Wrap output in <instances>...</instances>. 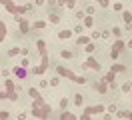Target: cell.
Returning <instances> with one entry per match:
<instances>
[{
    "mask_svg": "<svg viewBox=\"0 0 132 120\" xmlns=\"http://www.w3.org/2000/svg\"><path fill=\"white\" fill-rule=\"evenodd\" d=\"M60 56L68 60V58H72V52H70V50H62V52H60Z\"/></svg>",
    "mask_w": 132,
    "mask_h": 120,
    "instance_id": "cell-28",
    "label": "cell"
},
{
    "mask_svg": "<svg viewBox=\"0 0 132 120\" xmlns=\"http://www.w3.org/2000/svg\"><path fill=\"white\" fill-rule=\"evenodd\" d=\"M76 0H56V6L60 8H74Z\"/></svg>",
    "mask_w": 132,
    "mask_h": 120,
    "instance_id": "cell-9",
    "label": "cell"
},
{
    "mask_svg": "<svg viewBox=\"0 0 132 120\" xmlns=\"http://www.w3.org/2000/svg\"><path fill=\"white\" fill-rule=\"evenodd\" d=\"M60 118H62V120H78V116L72 114V112H68V110H64L62 114H60Z\"/></svg>",
    "mask_w": 132,
    "mask_h": 120,
    "instance_id": "cell-12",
    "label": "cell"
},
{
    "mask_svg": "<svg viewBox=\"0 0 132 120\" xmlns=\"http://www.w3.org/2000/svg\"><path fill=\"white\" fill-rule=\"evenodd\" d=\"M120 90H122L124 94H128V92H130V90H132V82H124L122 86H120Z\"/></svg>",
    "mask_w": 132,
    "mask_h": 120,
    "instance_id": "cell-21",
    "label": "cell"
},
{
    "mask_svg": "<svg viewBox=\"0 0 132 120\" xmlns=\"http://www.w3.org/2000/svg\"><path fill=\"white\" fill-rule=\"evenodd\" d=\"M122 20L126 24H132V12H128V10H124L122 12Z\"/></svg>",
    "mask_w": 132,
    "mask_h": 120,
    "instance_id": "cell-19",
    "label": "cell"
},
{
    "mask_svg": "<svg viewBox=\"0 0 132 120\" xmlns=\"http://www.w3.org/2000/svg\"><path fill=\"white\" fill-rule=\"evenodd\" d=\"M94 2H98L100 8H108L110 6V0H94Z\"/></svg>",
    "mask_w": 132,
    "mask_h": 120,
    "instance_id": "cell-24",
    "label": "cell"
},
{
    "mask_svg": "<svg viewBox=\"0 0 132 120\" xmlns=\"http://www.w3.org/2000/svg\"><path fill=\"white\" fill-rule=\"evenodd\" d=\"M58 82H60L58 78H52V80H50V86H58Z\"/></svg>",
    "mask_w": 132,
    "mask_h": 120,
    "instance_id": "cell-42",
    "label": "cell"
},
{
    "mask_svg": "<svg viewBox=\"0 0 132 120\" xmlns=\"http://www.w3.org/2000/svg\"><path fill=\"white\" fill-rule=\"evenodd\" d=\"M40 88H48L50 86V82H46V80H40V84H38Z\"/></svg>",
    "mask_w": 132,
    "mask_h": 120,
    "instance_id": "cell-38",
    "label": "cell"
},
{
    "mask_svg": "<svg viewBox=\"0 0 132 120\" xmlns=\"http://www.w3.org/2000/svg\"><path fill=\"white\" fill-rule=\"evenodd\" d=\"M4 86H6V94H8V100H18V92H16V84L12 82L10 78H6L4 80Z\"/></svg>",
    "mask_w": 132,
    "mask_h": 120,
    "instance_id": "cell-4",
    "label": "cell"
},
{
    "mask_svg": "<svg viewBox=\"0 0 132 120\" xmlns=\"http://www.w3.org/2000/svg\"><path fill=\"white\" fill-rule=\"evenodd\" d=\"M76 84H86V78L84 76H76Z\"/></svg>",
    "mask_w": 132,
    "mask_h": 120,
    "instance_id": "cell-35",
    "label": "cell"
},
{
    "mask_svg": "<svg viewBox=\"0 0 132 120\" xmlns=\"http://www.w3.org/2000/svg\"><path fill=\"white\" fill-rule=\"evenodd\" d=\"M82 102H84L82 94H76V96H74V104H76V106H82Z\"/></svg>",
    "mask_w": 132,
    "mask_h": 120,
    "instance_id": "cell-25",
    "label": "cell"
},
{
    "mask_svg": "<svg viewBox=\"0 0 132 120\" xmlns=\"http://www.w3.org/2000/svg\"><path fill=\"white\" fill-rule=\"evenodd\" d=\"M70 36H72V30H60L58 32V38L60 40H68Z\"/></svg>",
    "mask_w": 132,
    "mask_h": 120,
    "instance_id": "cell-16",
    "label": "cell"
},
{
    "mask_svg": "<svg viewBox=\"0 0 132 120\" xmlns=\"http://www.w3.org/2000/svg\"><path fill=\"white\" fill-rule=\"evenodd\" d=\"M20 66H24V68H26V66H28V58H26V56H24V58H22V62H20Z\"/></svg>",
    "mask_w": 132,
    "mask_h": 120,
    "instance_id": "cell-43",
    "label": "cell"
},
{
    "mask_svg": "<svg viewBox=\"0 0 132 120\" xmlns=\"http://www.w3.org/2000/svg\"><path fill=\"white\" fill-rule=\"evenodd\" d=\"M6 24L4 22H0V44H2V42H4V40H6Z\"/></svg>",
    "mask_w": 132,
    "mask_h": 120,
    "instance_id": "cell-13",
    "label": "cell"
},
{
    "mask_svg": "<svg viewBox=\"0 0 132 120\" xmlns=\"http://www.w3.org/2000/svg\"><path fill=\"white\" fill-rule=\"evenodd\" d=\"M96 90H98L100 94H106V92H108V82H106V80L98 82V84H96Z\"/></svg>",
    "mask_w": 132,
    "mask_h": 120,
    "instance_id": "cell-11",
    "label": "cell"
},
{
    "mask_svg": "<svg viewBox=\"0 0 132 120\" xmlns=\"http://www.w3.org/2000/svg\"><path fill=\"white\" fill-rule=\"evenodd\" d=\"M6 118H10V112L8 110H0V120H6Z\"/></svg>",
    "mask_w": 132,
    "mask_h": 120,
    "instance_id": "cell-29",
    "label": "cell"
},
{
    "mask_svg": "<svg viewBox=\"0 0 132 120\" xmlns=\"http://www.w3.org/2000/svg\"><path fill=\"white\" fill-rule=\"evenodd\" d=\"M94 44H92V42H88V44H86V48H84V50H86V54H92V52H94Z\"/></svg>",
    "mask_w": 132,
    "mask_h": 120,
    "instance_id": "cell-27",
    "label": "cell"
},
{
    "mask_svg": "<svg viewBox=\"0 0 132 120\" xmlns=\"http://www.w3.org/2000/svg\"><path fill=\"white\" fill-rule=\"evenodd\" d=\"M28 94H30V98H40V92H38V90H36V88H28Z\"/></svg>",
    "mask_w": 132,
    "mask_h": 120,
    "instance_id": "cell-23",
    "label": "cell"
},
{
    "mask_svg": "<svg viewBox=\"0 0 132 120\" xmlns=\"http://www.w3.org/2000/svg\"><path fill=\"white\" fill-rule=\"evenodd\" d=\"M128 48H132V38H130V42H128Z\"/></svg>",
    "mask_w": 132,
    "mask_h": 120,
    "instance_id": "cell-46",
    "label": "cell"
},
{
    "mask_svg": "<svg viewBox=\"0 0 132 120\" xmlns=\"http://www.w3.org/2000/svg\"><path fill=\"white\" fill-rule=\"evenodd\" d=\"M94 10H96V8H94V6H86V14H94Z\"/></svg>",
    "mask_w": 132,
    "mask_h": 120,
    "instance_id": "cell-37",
    "label": "cell"
},
{
    "mask_svg": "<svg viewBox=\"0 0 132 120\" xmlns=\"http://www.w3.org/2000/svg\"><path fill=\"white\" fill-rule=\"evenodd\" d=\"M106 110L110 112V114H116V112H118V108H116V104H110V106H108Z\"/></svg>",
    "mask_w": 132,
    "mask_h": 120,
    "instance_id": "cell-32",
    "label": "cell"
},
{
    "mask_svg": "<svg viewBox=\"0 0 132 120\" xmlns=\"http://www.w3.org/2000/svg\"><path fill=\"white\" fill-rule=\"evenodd\" d=\"M88 42H90V36H78V38H76V44H78V46H86Z\"/></svg>",
    "mask_w": 132,
    "mask_h": 120,
    "instance_id": "cell-14",
    "label": "cell"
},
{
    "mask_svg": "<svg viewBox=\"0 0 132 120\" xmlns=\"http://www.w3.org/2000/svg\"><path fill=\"white\" fill-rule=\"evenodd\" d=\"M12 72H14V76H18V78H24V76H26L24 66H14V68H12Z\"/></svg>",
    "mask_w": 132,
    "mask_h": 120,
    "instance_id": "cell-10",
    "label": "cell"
},
{
    "mask_svg": "<svg viewBox=\"0 0 132 120\" xmlns=\"http://www.w3.org/2000/svg\"><path fill=\"white\" fill-rule=\"evenodd\" d=\"M66 106H68V100H66V98H62V100H60V108H62V110H66Z\"/></svg>",
    "mask_w": 132,
    "mask_h": 120,
    "instance_id": "cell-36",
    "label": "cell"
},
{
    "mask_svg": "<svg viewBox=\"0 0 132 120\" xmlns=\"http://www.w3.org/2000/svg\"><path fill=\"white\" fill-rule=\"evenodd\" d=\"M0 100H8V94H6V92H2V90H0Z\"/></svg>",
    "mask_w": 132,
    "mask_h": 120,
    "instance_id": "cell-40",
    "label": "cell"
},
{
    "mask_svg": "<svg viewBox=\"0 0 132 120\" xmlns=\"http://www.w3.org/2000/svg\"><path fill=\"white\" fill-rule=\"evenodd\" d=\"M104 80H106L108 84H110V82H116V72H112V70H110V72L106 74V76H104Z\"/></svg>",
    "mask_w": 132,
    "mask_h": 120,
    "instance_id": "cell-20",
    "label": "cell"
},
{
    "mask_svg": "<svg viewBox=\"0 0 132 120\" xmlns=\"http://www.w3.org/2000/svg\"><path fill=\"white\" fill-rule=\"evenodd\" d=\"M56 72L60 74V76H66L68 80H74L76 82V74L72 70H68V68H64V66H56Z\"/></svg>",
    "mask_w": 132,
    "mask_h": 120,
    "instance_id": "cell-8",
    "label": "cell"
},
{
    "mask_svg": "<svg viewBox=\"0 0 132 120\" xmlns=\"http://www.w3.org/2000/svg\"><path fill=\"white\" fill-rule=\"evenodd\" d=\"M84 16H86V14H84V12H82V10H78V12H76V18H78V20H82V18H84Z\"/></svg>",
    "mask_w": 132,
    "mask_h": 120,
    "instance_id": "cell-39",
    "label": "cell"
},
{
    "mask_svg": "<svg viewBox=\"0 0 132 120\" xmlns=\"http://www.w3.org/2000/svg\"><path fill=\"white\" fill-rule=\"evenodd\" d=\"M82 30H84L82 24H76V26H74V34H82Z\"/></svg>",
    "mask_w": 132,
    "mask_h": 120,
    "instance_id": "cell-31",
    "label": "cell"
},
{
    "mask_svg": "<svg viewBox=\"0 0 132 120\" xmlns=\"http://www.w3.org/2000/svg\"><path fill=\"white\" fill-rule=\"evenodd\" d=\"M48 20H50L52 24H60V20H62V18H60L58 14H48Z\"/></svg>",
    "mask_w": 132,
    "mask_h": 120,
    "instance_id": "cell-22",
    "label": "cell"
},
{
    "mask_svg": "<svg viewBox=\"0 0 132 120\" xmlns=\"http://www.w3.org/2000/svg\"><path fill=\"white\" fill-rule=\"evenodd\" d=\"M16 54H20V48L14 46V48H10V50H8V56H16Z\"/></svg>",
    "mask_w": 132,
    "mask_h": 120,
    "instance_id": "cell-30",
    "label": "cell"
},
{
    "mask_svg": "<svg viewBox=\"0 0 132 120\" xmlns=\"http://www.w3.org/2000/svg\"><path fill=\"white\" fill-rule=\"evenodd\" d=\"M44 4V0H36V6H42Z\"/></svg>",
    "mask_w": 132,
    "mask_h": 120,
    "instance_id": "cell-45",
    "label": "cell"
},
{
    "mask_svg": "<svg viewBox=\"0 0 132 120\" xmlns=\"http://www.w3.org/2000/svg\"><path fill=\"white\" fill-rule=\"evenodd\" d=\"M98 38H100V32H98V30H94V32L90 34V40H98Z\"/></svg>",
    "mask_w": 132,
    "mask_h": 120,
    "instance_id": "cell-33",
    "label": "cell"
},
{
    "mask_svg": "<svg viewBox=\"0 0 132 120\" xmlns=\"http://www.w3.org/2000/svg\"><path fill=\"white\" fill-rule=\"evenodd\" d=\"M38 54H40L42 62H40V66H34L32 68V74H38V76H40V74H44V72L50 68V60H48V52H46V50H40Z\"/></svg>",
    "mask_w": 132,
    "mask_h": 120,
    "instance_id": "cell-3",
    "label": "cell"
},
{
    "mask_svg": "<svg viewBox=\"0 0 132 120\" xmlns=\"http://www.w3.org/2000/svg\"><path fill=\"white\" fill-rule=\"evenodd\" d=\"M128 94H130V98H132V90H130V92H128Z\"/></svg>",
    "mask_w": 132,
    "mask_h": 120,
    "instance_id": "cell-47",
    "label": "cell"
},
{
    "mask_svg": "<svg viewBox=\"0 0 132 120\" xmlns=\"http://www.w3.org/2000/svg\"><path fill=\"white\" fill-rule=\"evenodd\" d=\"M20 54H22V56H28L30 52H28V48H20Z\"/></svg>",
    "mask_w": 132,
    "mask_h": 120,
    "instance_id": "cell-41",
    "label": "cell"
},
{
    "mask_svg": "<svg viewBox=\"0 0 132 120\" xmlns=\"http://www.w3.org/2000/svg\"><path fill=\"white\" fill-rule=\"evenodd\" d=\"M126 46V44H124V40H116L114 42V46H112V50H110V58H112V60H116V58H118V56H120V50H122V48Z\"/></svg>",
    "mask_w": 132,
    "mask_h": 120,
    "instance_id": "cell-6",
    "label": "cell"
},
{
    "mask_svg": "<svg viewBox=\"0 0 132 120\" xmlns=\"http://www.w3.org/2000/svg\"><path fill=\"white\" fill-rule=\"evenodd\" d=\"M82 20H84V26H86V28H92V26H94V18H92L90 14H86Z\"/></svg>",
    "mask_w": 132,
    "mask_h": 120,
    "instance_id": "cell-15",
    "label": "cell"
},
{
    "mask_svg": "<svg viewBox=\"0 0 132 120\" xmlns=\"http://www.w3.org/2000/svg\"><path fill=\"white\" fill-rule=\"evenodd\" d=\"M110 70H112V72H116V74H118V72H124V70H126V66H124V64H112V68H110Z\"/></svg>",
    "mask_w": 132,
    "mask_h": 120,
    "instance_id": "cell-18",
    "label": "cell"
},
{
    "mask_svg": "<svg viewBox=\"0 0 132 120\" xmlns=\"http://www.w3.org/2000/svg\"><path fill=\"white\" fill-rule=\"evenodd\" d=\"M82 68H90V70H96V72H98L102 66H100V62L96 60V58H92V54H88V58H86L84 64H82Z\"/></svg>",
    "mask_w": 132,
    "mask_h": 120,
    "instance_id": "cell-5",
    "label": "cell"
},
{
    "mask_svg": "<svg viewBox=\"0 0 132 120\" xmlns=\"http://www.w3.org/2000/svg\"><path fill=\"white\" fill-rule=\"evenodd\" d=\"M114 10H122V4H120V2H114Z\"/></svg>",
    "mask_w": 132,
    "mask_h": 120,
    "instance_id": "cell-44",
    "label": "cell"
},
{
    "mask_svg": "<svg viewBox=\"0 0 132 120\" xmlns=\"http://www.w3.org/2000/svg\"><path fill=\"white\" fill-rule=\"evenodd\" d=\"M14 20H16L18 26H20V34H22V36H26V34H28V30H30L28 20H26V18H22V16H14Z\"/></svg>",
    "mask_w": 132,
    "mask_h": 120,
    "instance_id": "cell-7",
    "label": "cell"
},
{
    "mask_svg": "<svg viewBox=\"0 0 132 120\" xmlns=\"http://www.w3.org/2000/svg\"><path fill=\"white\" fill-rule=\"evenodd\" d=\"M44 26H46L44 20H34V22H32V30H42Z\"/></svg>",
    "mask_w": 132,
    "mask_h": 120,
    "instance_id": "cell-17",
    "label": "cell"
},
{
    "mask_svg": "<svg viewBox=\"0 0 132 120\" xmlns=\"http://www.w3.org/2000/svg\"><path fill=\"white\" fill-rule=\"evenodd\" d=\"M52 112V106L48 102H44V98H34V104H32V116L34 118H48V114Z\"/></svg>",
    "mask_w": 132,
    "mask_h": 120,
    "instance_id": "cell-1",
    "label": "cell"
},
{
    "mask_svg": "<svg viewBox=\"0 0 132 120\" xmlns=\"http://www.w3.org/2000/svg\"><path fill=\"white\" fill-rule=\"evenodd\" d=\"M110 34H114L116 38H120V34H122V30H120V28H118V26H114V28H112V30H110Z\"/></svg>",
    "mask_w": 132,
    "mask_h": 120,
    "instance_id": "cell-26",
    "label": "cell"
},
{
    "mask_svg": "<svg viewBox=\"0 0 132 120\" xmlns=\"http://www.w3.org/2000/svg\"><path fill=\"white\" fill-rule=\"evenodd\" d=\"M100 38H110V30H102L100 32Z\"/></svg>",
    "mask_w": 132,
    "mask_h": 120,
    "instance_id": "cell-34",
    "label": "cell"
},
{
    "mask_svg": "<svg viewBox=\"0 0 132 120\" xmlns=\"http://www.w3.org/2000/svg\"><path fill=\"white\" fill-rule=\"evenodd\" d=\"M0 4L8 10L10 14H14V16H20V14H24V12H28V6H20V4H14L12 0H0Z\"/></svg>",
    "mask_w": 132,
    "mask_h": 120,
    "instance_id": "cell-2",
    "label": "cell"
}]
</instances>
